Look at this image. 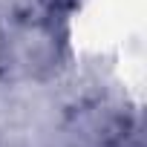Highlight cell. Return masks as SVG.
Listing matches in <instances>:
<instances>
[{"label":"cell","mask_w":147,"mask_h":147,"mask_svg":"<svg viewBox=\"0 0 147 147\" xmlns=\"http://www.w3.org/2000/svg\"><path fill=\"white\" fill-rule=\"evenodd\" d=\"M9 3V12L23 20V23H32V26H40L43 20L52 18L58 0H6Z\"/></svg>","instance_id":"6da1fadb"},{"label":"cell","mask_w":147,"mask_h":147,"mask_svg":"<svg viewBox=\"0 0 147 147\" xmlns=\"http://www.w3.org/2000/svg\"><path fill=\"white\" fill-rule=\"evenodd\" d=\"M3 61H6V35H3V23H0V69H3Z\"/></svg>","instance_id":"7a4b0ae2"}]
</instances>
